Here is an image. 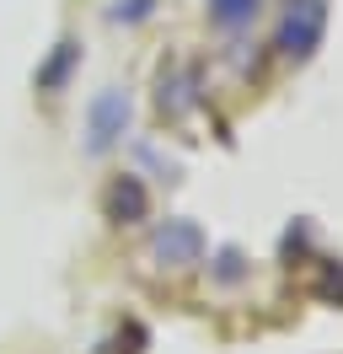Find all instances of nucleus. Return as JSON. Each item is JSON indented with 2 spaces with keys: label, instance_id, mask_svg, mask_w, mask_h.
<instances>
[{
  "label": "nucleus",
  "instance_id": "nucleus-1",
  "mask_svg": "<svg viewBox=\"0 0 343 354\" xmlns=\"http://www.w3.org/2000/svg\"><path fill=\"white\" fill-rule=\"evenodd\" d=\"M129 129V91L124 86H102L91 102H86V140L81 151L86 156H107Z\"/></svg>",
  "mask_w": 343,
  "mask_h": 354
},
{
  "label": "nucleus",
  "instance_id": "nucleus-2",
  "mask_svg": "<svg viewBox=\"0 0 343 354\" xmlns=\"http://www.w3.org/2000/svg\"><path fill=\"white\" fill-rule=\"evenodd\" d=\"M322 27H327V0H300L295 11L284 17V32H279V48L290 59H306L311 48L322 44Z\"/></svg>",
  "mask_w": 343,
  "mask_h": 354
},
{
  "label": "nucleus",
  "instance_id": "nucleus-6",
  "mask_svg": "<svg viewBox=\"0 0 343 354\" xmlns=\"http://www.w3.org/2000/svg\"><path fill=\"white\" fill-rule=\"evenodd\" d=\"M257 11V0H210V17L220 27H247Z\"/></svg>",
  "mask_w": 343,
  "mask_h": 354
},
{
  "label": "nucleus",
  "instance_id": "nucleus-4",
  "mask_svg": "<svg viewBox=\"0 0 343 354\" xmlns=\"http://www.w3.org/2000/svg\"><path fill=\"white\" fill-rule=\"evenodd\" d=\"M81 70V44L75 38H59V44L48 48V59L38 65V75H33V86L43 91V97H59L64 86H70V75Z\"/></svg>",
  "mask_w": 343,
  "mask_h": 354
},
{
  "label": "nucleus",
  "instance_id": "nucleus-3",
  "mask_svg": "<svg viewBox=\"0 0 343 354\" xmlns=\"http://www.w3.org/2000/svg\"><path fill=\"white\" fill-rule=\"evenodd\" d=\"M150 252H156L161 263H172V268H188V263L204 258V231H198L193 221H167L161 231H156Z\"/></svg>",
  "mask_w": 343,
  "mask_h": 354
},
{
  "label": "nucleus",
  "instance_id": "nucleus-5",
  "mask_svg": "<svg viewBox=\"0 0 343 354\" xmlns=\"http://www.w3.org/2000/svg\"><path fill=\"white\" fill-rule=\"evenodd\" d=\"M145 209H150V194H145L140 177H118V183L107 188V215H113V221H140Z\"/></svg>",
  "mask_w": 343,
  "mask_h": 354
},
{
  "label": "nucleus",
  "instance_id": "nucleus-7",
  "mask_svg": "<svg viewBox=\"0 0 343 354\" xmlns=\"http://www.w3.org/2000/svg\"><path fill=\"white\" fill-rule=\"evenodd\" d=\"M145 17H156V0H113L107 6V22H145Z\"/></svg>",
  "mask_w": 343,
  "mask_h": 354
}]
</instances>
